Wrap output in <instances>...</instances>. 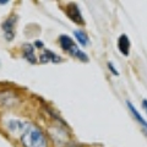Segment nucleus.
I'll list each match as a JSON object with an SVG mask.
<instances>
[{"instance_id": "f257e3e1", "label": "nucleus", "mask_w": 147, "mask_h": 147, "mask_svg": "<svg viewBox=\"0 0 147 147\" xmlns=\"http://www.w3.org/2000/svg\"><path fill=\"white\" fill-rule=\"evenodd\" d=\"M6 127L12 134L20 135V144L22 147H48V140L44 132L36 124L10 120L6 123Z\"/></svg>"}, {"instance_id": "f03ea898", "label": "nucleus", "mask_w": 147, "mask_h": 147, "mask_svg": "<svg viewBox=\"0 0 147 147\" xmlns=\"http://www.w3.org/2000/svg\"><path fill=\"white\" fill-rule=\"evenodd\" d=\"M59 43H60L61 49L65 50V52H67L70 55H72V57H75V58L79 59V60L85 61V63L88 61V57L86 55V53L81 52V50L77 48L76 43L74 42V40L69 36L61 34L60 37H59Z\"/></svg>"}, {"instance_id": "7ed1b4c3", "label": "nucleus", "mask_w": 147, "mask_h": 147, "mask_svg": "<svg viewBox=\"0 0 147 147\" xmlns=\"http://www.w3.org/2000/svg\"><path fill=\"white\" fill-rule=\"evenodd\" d=\"M65 12H66V15L69 16V18H70V20H72L74 22H75V24L82 25V24L85 22L84 18H82L80 9H79V6H77L76 4H69V5H66Z\"/></svg>"}, {"instance_id": "20e7f679", "label": "nucleus", "mask_w": 147, "mask_h": 147, "mask_svg": "<svg viewBox=\"0 0 147 147\" xmlns=\"http://www.w3.org/2000/svg\"><path fill=\"white\" fill-rule=\"evenodd\" d=\"M15 22H16V16H11V17H9L7 20H5V22L1 25L4 33H5V38L7 40H11L13 37H15V30H13Z\"/></svg>"}, {"instance_id": "39448f33", "label": "nucleus", "mask_w": 147, "mask_h": 147, "mask_svg": "<svg viewBox=\"0 0 147 147\" xmlns=\"http://www.w3.org/2000/svg\"><path fill=\"white\" fill-rule=\"evenodd\" d=\"M61 60L63 59L59 57V55H57L53 52H50V50H48V49H44V52L40 54V58H39V61L42 64H47L49 61L57 64V63H60Z\"/></svg>"}, {"instance_id": "423d86ee", "label": "nucleus", "mask_w": 147, "mask_h": 147, "mask_svg": "<svg viewBox=\"0 0 147 147\" xmlns=\"http://www.w3.org/2000/svg\"><path fill=\"white\" fill-rule=\"evenodd\" d=\"M118 48L120 50V53L123 55L127 57L129 53H130V40H129L126 34H121L118 39Z\"/></svg>"}, {"instance_id": "0eeeda50", "label": "nucleus", "mask_w": 147, "mask_h": 147, "mask_svg": "<svg viewBox=\"0 0 147 147\" xmlns=\"http://www.w3.org/2000/svg\"><path fill=\"white\" fill-rule=\"evenodd\" d=\"M24 57L25 59H27L31 64H36L37 61V59L34 57V48H33V45L30 44V43H26L24 45Z\"/></svg>"}, {"instance_id": "6e6552de", "label": "nucleus", "mask_w": 147, "mask_h": 147, "mask_svg": "<svg viewBox=\"0 0 147 147\" xmlns=\"http://www.w3.org/2000/svg\"><path fill=\"white\" fill-rule=\"evenodd\" d=\"M127 107H129V109H130V112L132 113V115H134L136 120L140 123V125H141L142 127H144V130L146 131V134H147V123H146V120H145V119H144V118H142V117L140 115V113L137 112V110H136V108H135L134 105H132L130 102H127Z\"/></svg>"}, {"instance_id": "1a4fd4ad", "label": "nucleus", "mask_w": 147, "mask_h": 147, "mask_svg": "<svg viewBox=\"0 0 147 147\" xmlns=\"http://www.w3.org/2000/svg\"><path fill=\"white\" fill-rule=\"evenodd\" d=\"M74 36L76 37V39L79 40L81 45H87V43H88V37H87V34L84 31H80V30L74 31Z\"/></svg>"}, {"instance_id": "9d476101", "label": "nucleus", "mask_w": 147, "mask_h": 147, "mask_svg": "<svg viewBox=\"0 0 147 147\" xmlns=\"http://www.w3.org/2000/svg\"><path fill=\"white\" fill-rule=\"evenodd\" d=\"M108 67H109V70L112 71V72L114 74V75H115V76H118V75H119L118 70H117V69H115V67H114V66L112 65V63H108Z\"/></svg>"}, {"instance_id": "9b49d317", "label": "nucleus", "mask_w": 147, "mask_h": 147, "mask_svg": "<svg viewBox=\"0 0 147 147\" xmlns=\"http://www.w3.org/2000/svg\"><path fill=\"white\" fill-rule=\"evenodd\" d=\"M66 147H81V146L77 145V144H75V142H70V144H69Z\"/></svg>"}, {"instance_id": "f8f14e48", "label": "nucleus", "mask_w": 147, "mask_h": 147, "mask_svg": "<svg viewBox=\"0 0 147 147\" xmlns=\"http://www.w3.org/2000/svg\"><path fill=\"white\" fill-rule=\"evenodd\" d=\"M142 105H144V108H145V110L147 112V99H144L142 100Z\"/></svg>"}, {"instance_id": "ddd939ff", "label": "nucleus", "mask_w": 147, "mask_h": 147, "mask_svg": "<svg viewBox=\"0 0 147 147\" xmlns=\"http://www.w3.org/2000/svg\"><path fill=\"white\" fill-rule=\"evenodd\" d=\"M36 47L40 48V47H42V42H39V40H37V42H36Z\"/></svg>"}, {"instance_id": "4468645a", "label": "nucleus", "mask_w": 147, "mask_h": 147, "mask_svg": "<svg viewBox=\"0 0 147 147\" xmlns=\"http://www.w3.org/2000/svg\"><path fill=\"white\" fill-rule=\"evenodd\" d=\"M7 3V0H1V1H0V4H6Z\"/></svg>"}]
</instances>
